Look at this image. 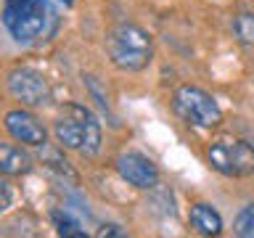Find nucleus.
<instances>
[{"instance_id": "f8f14e48", "label": "nucleus", "mask_w": 254, "mask_h": 238, "mask_svg": "<svg viewBox=\"0 0 254 238\" xmlns=\"http://www.w3.org/2000/svg\"><path fill=\"white\" fill-rule=\"evenodd\" d=\"M53 225H56V233L59 236H77V238L85 236L82 225L74 217H69L66 212H53Z\"/></svg>"}, {"instance_id": "9d476101", "label": "nucleus", "mask_w": 254, "mask_h": 238, "mask_svg": "<svg viewBox=\"0 0 254 238\" xmlns=\"http://www.w3.org/2000/svg\"><path fill=\"white\" fill-rule=\"evenodd\" d=\"M0 170L3 175H24L32 170V159L29 154H24L19 146H11V143H3L0 146Z\"/></svg>"}, {"instance_id": "4468645a", "label": "nucleus", "mask_w": 254, "mask_h": 238, "mask_svg": "<svg viewBox=\"0 0 254 238\" xmlns=\"http://www.w3.org/2000/svg\"><path fill=\"white\" fill-rule=\"evenodd\" d=\"M98 236H125V230H119L117 225H103L98 230Z\"/></svg>"}, {"instance_id": "39448f33", "label": "nucleus", "mask_w": 254, "mask_h": 238, "mask_svg": "<svg viewBox=\"0 0 254 238\" xmlns=\"http://www.w3.org/2000/svg\"><path fill=\"white\" fill-rule=\"evenodd\" d=\"M209 164L228 178H246L254 172V148L236 138H220L206 151Z\"/></svg>"}, {"instance_id": "f03ea898", "label": "nucleus", "mask_w": 254, "mask_h": 238, "mask_svg": "<svg viewBox=\"0 0 254 238\" xmlns=\"http://www.w3.org/2000/svg\"><path fill=\"white\" fill-rule=\"evenodd\" d=\"M106 51L111 63L125 71H140L154 59V43L138 24H117L106 37Z\"/></svg>"}, {"instance_id": "dca6fc26", "label": "nucleus", "mask_w": 254, "mask_h": 238, "mask_svg": "<svg viewBox=\"0 0 254 238\" xmlns=\"http://www.w3.org/2000/svg\"><path fill=\"white\" fill-rule=\"evenodd\" d=\"M61 3H66V5H71V3H74V0H61Z\"/></svg>"}, {"instance_id": "6e6552de", "label": "nucleus", "mask_w": 254, "mask_h": 238, "mask_svg": "<svg viewBox=\"0 0 254 238\" xmlns=\"http://www.w3.org/2000/svg\"><path fill=\"white\" fill-rule=\"evenodd\" d=\"M5 130L13 140L24 143V146H45L48 140V130L35 114L24 109H13L5 114Z\"/></svg>"}, {"instance_id": "20e7f679", "label": "nucleus", "mask_w": 254, "mask_h": 238, "mask_svg": "<svg viewBox=\"0 0 254 238\" xmlns=\"http://www.w3.org/2000/svg\"><path fill=\"white\" fill-rule=\"evenodd\" d=\"M48 8L43 0H5L3 24L16 43H32L45 32Z\"/></svg>"}, {"instance_id": "7ed1b4c3", "label": "nucleus", "mask_w": 254, "mask_h": 238, "mask_svg": "<svg viewBox=\"0 0 254 238\" xmlns=\"http://www.w3.org/2000/svg\"><path fill=\"white\" fill-rule=\"evenodd\" d=\"M172 106L183 122L190 127H198V130H212V127L222 122V111L217 101L201 87H190V85L178 87L172 95Z\"/></svg>"}, {"instance_id": "1a4fd4ad", "label": "nucleus", "mask_w": 254, "mask_h": 238, "mask_svg": "<svg viewBox=\"0 0 254 238\" xmlns=\"http://www.w3.org/2000/svg\"><path fill=\"white\" fill-rule=\"evenodd\" d=\"M190 225L201 236H220L222 233V217L209 204H193L190 206Z\"/></svg>"}, {"instance_id": "0eeeda50", "label": "nucleus", "mask_w": 254, "mask_h": 238, "mask_svg": "<svg viewBox=\"0 0 254 238\" xmlns=\"http://www.w3.org/2000/svg\"><path fill=\"white\" fill-rule=\"evenodd\" d=\"M117 172L122 175V180H127L130 185L148 190L159 182V170L148 156L138 154V151H127V154L117 156Z\"/></svg>"}, {"instance_id": "f257e3e1", "label": "nucleus", "mask_w": 254, "mask_h": 238, "mask_svg": "<svg viewBox=\"0 0 254 238\" xmlns=\"http://www.w3.org/2000/svg\"><path fill=\"white\" fill-rule=\"evenodd\" d=\"M56 140L64 148L95 156L101 148V122L90 109L69 103V106H64L61 117L56 119Z\"/></svg>"}, {"instance_id": "2eb2a0df", "label": "nucleus", "mask_w": 254, "mask_h": 238, "mask_svg": "<svg viewBox=\"0 0 254 238\" xmlns=\"http://www.w3.org/2000/svg\"><path fill=\"white\" fill-rule=\"evenodd\" d=\"M11 204V190H8V182H3V209H8Z\"/></svg>"}, {"instance_id": "ddd939ff", "label": "nucleus", "mask_w": 254, "mask_h": 238, "mask_svg": "<svg viewBox=\"0 0 254 238\" xmlns=\"http://www.w3.org/2000/svg\"><path fill=\"white\" fill-rule=\"evenodd\" d=\"M233 230H236V236H241V238H254V204L241 209V214L236 217Z\"/></svg>"}, {"instance_id": "9b49d317", "label": "nucleus", "mask_w": 254, "mask_h": 238, "mask_svg": "<svg viewBox=\"0 0 254 238\" xmlns=\"http://www.w3.org/2000/svg\"><path fill=\"white\" fill-rule=\"evenodd\" d=\"M233 32L238 37V43L246 45V48H254V13L252 11H244L233 19Z\"/></svg>"}, {"instance_id": "423d86ee", "label": "nucleus", "mask_w": 254, "mask_h": 238, "mask_svg": "<svg viewBox=\"0 0 254 238\" xmlns=\"http://www.w3.org/2000/svg\"><path fill=\"white\" fill-rule=\"evenodd\" d=\"M8 85V93L13 95L16 101H21L24 106H45L51 101V87H48V79L35 69H13L5 79Z\"/></svg>"}]
</instances>
